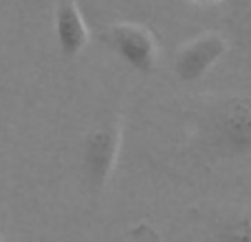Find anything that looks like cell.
<instances>
[{
    "label": "cell",
    "mask_w": 251,
    "mask_h": 242,
    "mask_svg": "<svg viewBox=\"0 0 251 242\" xmlns=\"http://www.w3.org/2000/svg\"><path fill=\"white\" fill-rule=\"evenodd\" d=\"M124 125L122 117H110L101 121L91 130L84 139L82 150V169L88 187L93 192H101L108 185L110 176L115 174L122 152Z\"/></svg>",
    "instance_id": "obj_1"
},
{
    "label": "cell",
    "mask_w": 251,
    "mask_h": 242,
    "mask_svg": "<svg viewBox=\"0 0 251 242\" xmlns=\"http://www.w3.org/2000/svg\"><path fill=\"white\" fill-rule=\"evenodd\" d=\"M108 47L122 62L141 75H150L159 62V42L148 26L137 22H115L104 33Z\"/></svg>",
    "instance_id": "obj_2"
},
{
    "label": "cell",
    "mask_w": 251,
    "mask_h": 242,
    "mask_svg": "<svg viewBox=\"0 0 251 242\" xmlns=\"http://www.w3.org/2000/svg\"><path fill=\"white\" fill-rule=\"evenodd\" d=\"M212 139L227 154H251V101L234 97L212 117Z\"/></svg>",
    "instance_id": "obj_3"
},
{
    "label": "cell",
    "mask_w": 251,
    "mask_h": 242,
    "mask_svg": "<svg viewBox=\"0 0 251 242\" xmlns=\"http://www.w3.org/2000/svg\"><path fill=\"white\" fill-rule=\"evenodd\" d=\"M227 51H229V40L225 35L216 31H205L176 51L174 73L185 84L199 82L201 77L207 75V71L214 64H218L227 55Z\"/></svg>",
    "instance_id": "obj_4"
},
{
    "label": "cell",
    "mask_w": 251,
    "mask_h": 242,
    "mask_svg": "<svg viewBox=\"0 0 251 242\" xmlns=\"http://www.w3.org/2000/svg\"><path fill=\"white\" fill-rule=\"evenodd\" d=\"M55 38L60 53L66 60H75L91 42V29L77 0H57L55 7Z\"/></svg>",
    "instance_id": "obj_5"
},
{
    "label": "cell",
    "mask_w": 251,
    "mask_h": 242,
    "mask_svg": "<svg viewBox=\"0 0 251 242\" xmlns=\"http://www.w3.org/2000/svg\"><path fill=\"white\" fill-rule=\"evenodd\" d=\"M214 242H251V214H234L221 220L214 234Z\"/></svg>",
    "instance_id": "obj_6"
},
{
    "label": "cell",
    "mask_w": 251,
    "mask_h": 242,
    "mask_svg": "<svg viewBox=\"0 0 251 242\" xmlns=\"http://www.w3.org/2000/svg\"><path fill=\"white\" fill-rule=\"evenodd\" d=\"M194 4H203V7H209V4H218L221 0H192Z\"/></svg>",
    "instance_id": "obj_7"
},
{
    "label": "cell",
    "mask_w": 251,
    "mask_h": 242,
    "mask_svg": "<svg viewBox=\"0 0 251 242\" xmlns=\"http://www.w3.org/2000/svg\"><path fill=\"white\" fill-rule=\"evenodd\" d=\"M249 159H251V154H249Z\"/></svg>",
    "instance_id": "obj_8"
}]
</instances>
